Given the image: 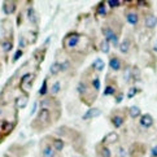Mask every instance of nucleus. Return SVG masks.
<instances>
[{"label": "nucleus", "instance_id": "1", "mask_svg": "<svg viewBox=\"0 0 157 157\" xmlns=\"http://www.w3.org/2000/svg\"><path fill=\"white\" fill-rule=\"evenodd\" d=\"M86 38H87L86 35L79 34V33H77V31L68 33V34L63 38V49L68 53L79 51V46Z\"/></svg>", "mask_w": 157, "mask_h": 157}, {"label": "nucleus", "instance_id": "2", "mask_svg": "<svg viewBox=\"0 0 157 157\" xmlns=\"http://www.w3.org/2000/svg\"><path fill=\"white\" fill-rule=\"evenodd\" d=\"M52 120H53V116H52L51 112L48 109L40 108L38 110V114L35 116L34 121L30 123V126L34 128L35 131H43L52 125V122H53Z\"/></svg>", "mask_w": 157, "mask_h": 157}, {"label": "nucleus", "instance_id": "3", "mask_svg": "<svg viewBox=\"0 0 157 157\" xmlns=\"http://www.w3.org/2000/svg\"><path fill=\"white\" fill-rule=\"evenodd\" d=\"M40 108L48 109L52 113V116H53V112H56V114H57L59 117L61 116V104H60V101L55 96L44 98L40 101Z\"/></svg>", "mask_w": 157, "mask_h": 157}, {"label": "nucleus", "instance_id": "4", "mask_svg": "<svg viewBox=\"0 0 157 157\" xmlns=\"http://www.w3.org/2000/svg\"><path fill=\"white\" fill-rule=\"evenodd\" d=\"M35 78H36L35 73H25V74L21 77L20 90L24 92V95H29L30 90H31L33 85H34V82H35Z\"/></svg>", "mask_w": 157, "mask_h": 157}, {"label": "nucleus", "instance_id": "5", "mask_svg": "<svg viewBox=\"0 0 157 157\" xmlns=\"http://www.w3.org/2000/svg\"><path fill=\"white\" fill-rule=\"evenodd\" d=\"M101 31H103V35L105 36V40H108L109 44L112 43L114 47L118 46V34L112 29L109 25H105L101 27Z\"/></svg>", "mask_w": 157, "mask_h": 157}, {"label": "nucleus", "instance_id": "6", "mask_svg": "<svg viewBox=\"0 0 157 157\" xmlns=\"http://www.w3.org/2000/svg\"><path fill=\"white\" fill-rule=\"evenodd\" d=\"M40 155L42 157H57V152L53 149L47 138H44L43 142H40Z\"/></svg>", "mask_w": 157, "mask_h": 157}, {"label": "nucleus", "instance_id": "7", "mask_svg": "<svg viewBox=\"0 0 157 157\" xmlns=\"http://www.w3.org/2000/svg\"><path fill=\"white\" fill-rule=\"evenodd\" d=\"M16 127V121L14 122H10L8 120H3L0 122V134H2V138H7L8 135L12 134V131L14 130Z\"/></svg>", "mask_w": 157, "mask_h": 157}, {"label": "nucleus", "instance_id": "8", "mask_svg": "<svg viewBox=\"0 0 157 157\" xmlns=\"http://www.w3.org/2000/svg\"><path fill=\"white\" fill-rule=\"evenodd\" d=\"M118 140H120V135H118V134H117L116 131H110V132H108V134H106V135L101 139V142H100V143L108 147V145H110V144L117 143Z\"/></svg>", "mask_w": 157, "mask_h": 157}, {"label": "nucleus", "instance_id": "9", "mask_svg": "<svg viewBox=\"0 0 157 157\" xmlns=\"http://www.w3.org/2000/svg\"><path fill=\"white\" fill-rule=\"evenodd\" d=\"M27 104H29V95H20L14 99V108L20 110V109H25Z\"/></svg>", "mask_w": 157, "mask_h": 157}, {"label": "nucleus", "instance_id": "10", "mask_svg": "<svg viewBox=\"0 0 157 157\" xmlns=\"http://www.w3.org/2000/svg\"><path fill=\"white\" fill-rule=\"evenodd\" d=\"M100 114H101V109L100 108H90L87 109V112L85 114L82 116V120L83 121H90V120H94V118H96V117H99Z\"/></svg>", "mask_w": 157, "mask_h": 157}, {"label": "nucleus", "instance_id": "11", "mask_svg": "<svg viewBox=\"0 0 157 157\" xmlns=\"http://www.w3.org/2000/svg\"><path fill=\"white\" fill-rule=\"evenodd\" d=\"M0 49H2L5 55H8L13 49V40L9 38H3L2 40H0Z\"/></svg>", "mask_w": 157, "mask_h": 157}, {"label": "nucleus", "instance_id": "12", "mask_svg": "<svg viewBox=\"0 0 157 157\" xmlns=\"http://www.w3.org/2000/svg\"><path fill=\"white\" fill-rule=\"evenodd\" d=\"M51 140H49V143H51V145L53 147V149L56 151V152H61V151L64 149L65 147V142L63 138H49Z\"/></svg>", "mask_w": 157, "mask_h": 157}, {"label": "nucleus", "instance_id": "13", "mask_svg": "<svg viewBox=\"0 0 157 157\" xmlns=\"http://www.w3.org/2000/svg\"><path fill=\"white\" fill-rule=\"evenodd\" d=\"M17 9V3L16 2H4L3 3V12L7 14V16H10L16 12Z\"/></svg>", "mask_w": 157, "mask_h": 157}, {"label": "nucleus", "instance_id": "14", "mask_svg": "<svg viewBox=\"0 0 157 157\" xmlns=\"http://www.w3.org/2000/svg\"><path fill=\"white\" fill-rule=\"evenodd\" d=\"M110 123L113 125L116 128H120L123 123H125V116L118 114V113H114L110 116Z\"/></svg>", "mask_w": 157, "mask_h": 157}, {"label": "nucleus", "instance_id": "15", "mask_svg": "<svg viewBox=\"0 0 157 157\" xmlns=\"http://www.w3.org/2000/svg\"><path fill=\"white\" fill-rule=\"evenodd\" d=\"M96 153H98V157H112V152L109 147H106V145L99 143L96 145Z\"/></svg>", "mask_w": 157, "mask_h": 157}, {"label": "nucleus", "instance_id": "16", "mask_svg": "<svg viewBox=\"0 0 157 157\" xmlns=\"http://www.w3.org/2000/svg\"><path fill=\"white\" fill-rule=\"evenodd\" d=\"M109 68L112 70H114V71H118L121 68H122V63H121V60L118 56H110V59H109Z\"/></svg>", "mask_w": 157, "mask_h": 157}, {"label": "nucleus", "instance_id": "17", "mask_svg": "<svg viewBox=\"0 0 157 157\" xmlns=\"http://www.w3.org/2000/svg\"><path fill=\"white\" fill-rule=\"evenodd\" d=\"M156 25H157V18L155 14L149 13L144 17V26L147 27V29H155Z\"/></svg>", "mask_w": 157, "mask_h": 157}, {"label": "nucleus", "instance_id": "18", "mask_svg": "<svg viewBox=\"0 0 157 157\" xmlns=\"http://www.w3.org/2000/svg\"><path fill=\"white\" fill-rule=\"evenodd\" d=\"M140 125H142L143 127H145V128L151 127L153 125V117L151 114H148V113L140 116Z\"/></svg>", "mask_w": 157, "mask_h": 157}, {"label": "nucleus", "instance_id": "19", "mask_svg": "<svg viewBox=\"0 0 157 157\" xmlns=\"http://www.w3.org/2000/svg\"><path fill=\"white\" fill-rule=\"evenodd\" d=\"M91 68H92L95 71H96V73H101V71L104 70V68H105L104 60H101L100 57L95 59V60H94V63L91 64Z\"/></svg>", "mask_w": 157, "mask_h": 157}, {"label": "nucleus", "instance_id": "20", "mask_svg": "<svg viewBox=\"0 0 157 157\" xmlns=\"http://www.w3.org/2000/svg\"><path fill=\"white\" fill-rule=\"evenodd\" d=\"M126 21L132 26H136L139 22V14L136 12H126Z\"/></svg>", "mask_w": 157, "mask_h": 157}, {"label": "nucleus", "instance_id": "21", "mask_svg": "<svg viewBox=\"0 0 157 157\" xmlns=\"http://www.w3.org/2000/svg\"><path fill=\"white\" fill-rule=\"evenodd\" d=\"M91 88L95 90V92H99L100 91V88H101V82H100V78L98 74H95L92 77V79H91Z\"/></svg>", "mask_w": 157, "mask_h": 157}, {"label": "nucleus", "instance_id": "22", "mask_svg": "<svg viewBox=\"0 0 157 157\" xmlns=\"http://www.w3.org/2000/svg\"><path fill=\"white\" fill-rule=\"evenodd\" d=\"M59 73H61V63L60 61H55V63L51 64V66H49V74L57 75Z\"/></svg>", "mask_w": 157, "mask_h": 157}, {"label": "nucleus", "instance_id": "23", "mask_svg": "<svg viewBox=\"0 0 157 157\" xmlns=\"http://www.w3.org/2000/svg\"><path fill=\"white\" fill-rule=\"evenodd\" d=\"M116 94H117L116 85H106V87L104 88V92H103L104 96H114Z\"/></svg>", "mask_w": 157, "mask_h": 157}, {"label": "nucleus", "instance_id": "24", "mask_svg": "<svg viewBox=\"0 0 157 157\" xmlns=\"http://www.w3.org/2000/svg\"><path fill=\"white\" fill-rule=\"evenodd\" d=\"M128 114H130L131 118H138V117L142 116V110H140L139 106L132 105V106L128 108Z\"/></svg>", "mask_w": 157, "mask_h": 157}, {"label": "nucleus", "instance_id": "25", "mask_svg": "<svg viewBox=\"0 0 157 157\" xmlns=\"http://www.w3.org/2000/svg\"><path fill=\"white\" fill-rule=\"evenodd\" d=\"M47 92H48V78H44L42 86H40V88H39V91H38V95L39 96H46Z\"/></svg>", "mask_w": 157, "mask_h": 157}, {"label": "nucleus", "instance_id": "26", "mask_svg": "<svg viewBox=\"0 0 157 157\" xmlns=\"http://www.w3.org/2000/svg\"><path fill=\"white\" fill-rule=\"evenodd\" d=\"M130 39H125V40H123L121 44H120V51H121V53H128V51H130Z\"/></svg>", "mask_w": 157, "mask_h": 157}, {"label": "nucleus", "instance_id": "27", "mask_svg": "<svg viewBox=\"0 0 157 157\" xmlns=\"http://www.w3.org/2000/svg\"><path fill=\"white\" fill-rule=\"evenodd\" d=\"M27 18H29V21L31 22V24H36L38 22V17H36V13L33 7H30L29 9H27Z\"/></svg>", "mask_w": 157, "mask_h": 157}, {"label": "nucleus", "instance_id": "28", "mask_svg": "<svg viewBox=\"0 0 157 157\" xmlns=\"http://www.w3.org/2000/svg\"><path fill=\"white\" fill-rule=\"evenodd\" d=\"M49 90V92H51V95L52 96H55V95H57L60 91H61V83H60V81H56L53 85L48 88Z\"/></svg>", "mask_w": 157, "mask_h": 157}, {"label": "nucleus", "instance_id": "29", "mask_svg": "<svg viewBox=\"0 0 157 157\" xmlns=\"http://www.w3.org/2000/svg\"><path fill=\"white\" fill-rule=\"evenodd\" d=\"M100 51H101L103 53H109V51H110V44H109V42L108 40H104L100 43Z\"/></svg>", "mask_w": 157, "mask_h": 157}, {"label": "nucleus", "instance_id": "30", "mask_svg": "<svg viewBox=\"0 0 157 157\" xmlns=\"http://www.w3.org/2000/svg\"><path fill=\"white\" fill-rule=\"evenodd\" d=\"M96 14L98 16H105L106 14V5L105 3H100L96 8Z\"/></svg>", "mask_w": 157, "mask_h": 157}, {"label": "nucleus", "instance_id": "31", "mask_svg": "<svg viewBox=\"0 0 157 157\" xmlns=\"http://www.w3.org/2000/svg\"><path fill=\"white\" fill-rule=\"evenodd\" d=\"M116 153H117V157H126V156H127L126 149H125V147H122V145H120V147H117Z\"/></svg>", "mask_w": 157, "mask_h": 157}, {"label": "nucleus", "instance_id": "32", "mask_svg": "<svg viewBox=\"0 0 157 157\" xmlns=\"http://www.w3.org/2000/svg\"><path fill=\"white\" fill-rule=\"evenodd\" d=\"M139 92V90L136 87H131V88H128V92H127V99H132L135 95Z\"/></svg>", "mask_w": 157, "mask_h": 157}, {"label": "nucleus", "instance_id": "33", "mask_svg": "<svg viewBox=\"0 0 157 157\" xmlns=\"http://www.w3.org/2000/svg\"><path fill=\"white\" fill-rule=\"evenodd\" d=\"M106 4H108L110 8H117V7H120V5L122 4V2H118V0H108Z\"/></svg>", "mask_w": 157, "mask_h": 157}, {"label": "nucleus", "instance_id": "34", "mask_svg": "<svg viewBox=\"0 0 157 157\" xmlns=\"http://www.w3.org/2000/svg\"><path fill=\"white\" fill-rule=\"evenodd\" d=\"M22 55H24V49H17V51H16V53H14V56H13V63H16V61H18L20 60V57H21V56Z\"/></svg>", "mask_w": 157, "mask_h": 157}, {"label": "nucleus", "instance_id": "35", "mask_svg": "<svg viewBox=\"0 0 157 157\" xmlns=\"http://www.w3.org/2000/svg\"><path fill=\"white\" fill-rule=\"evenodd\" d=\"M70 68V61L69 60H65L61 63V71H66Z\"/></svg>", "mask_w": 157, "mask_h": 157}, {"label": "nucleus", "instance_id": "36", "mask_svg": "<svg viewBox=\"0 0 157 157\" xmlns=\"http://www.w3.org/2000/svg\"><path fill=\"white\" fill-rule=\"evenodd\" d=\"M25 46H26V38L24 35H21V38H20V49H22Z\"/></svg>", "mask_w": 157, "mask_h": 157}, {"label": "nucleus", "instance_id": "37", "mask_svg": "<svg viewBox=\"0 0 157 157\" xmlns=\"http://www.w3.org/2000/svg\"><path fill=\"white\" fill-rule=\"evenodd\" d=\"M122 100H123V92H118L116 96V104H120Z\"/></svg>", "mask_w": 157, "mask_h": 157}, {"label": "nucleus", "instance_id": "38", "mask_svg": "<svg viewBox=\"0 0 157 157\" xmlns=\"http://www.w3.org/2000/svg\"><path fill=\"white\" fill-rule=\"evenodd\" d=\"M152 156L153 157H157V145L152 148Z\"/></svg>", "mask_w": 157, "mask_h": 157}, {"label": "nucleus", "instance_id": "39", "mask_svg": "<svg viewBox=\"0 0 157 157\" xmlns=\"http://www.w3.org/2000/svg\"><path fill=\"white\" fill-rule=\"evenodd\" d=\"M35 110H36V103H34V106H33V109H31V112H30V114L33 116L35 113Z\"/></svg>", "mask_w": 157, "mask_h": 157}, {"label": "nucleus", "instance_id": "40", "mask_svg": "<svg viewBox=\"0 0 157 157\" xmlns=\"http://www.w3.org/2000/svg\"><path fill=\"white\" fill-rule=\"evenodd\" d=\"M2 73H3V68H2V64H0V75H2Z\"/></svg>", "mask_w": 157, "mask_h": 157}, {"label": "nucleus", "instance_id": "41", "mask_svg": "<svg viewBox=\"0 0 157 157\" xmlns=\"http://www.w3.org/2000/svg\"><path fill=\"white\" fill-rule=\"evenodd\" d=\"M3 140H4V139L2 138V134H0V143H3Z\"/></svg>", "mask_w": 157, "mask_h": 157}, {"label": "nucleus", "instance_id": "42", "mask_svg": "<svg viewBox=\"0 0 157 157\" xmlns=\"http://www.w3.org/2000/svg\"><path fill=\"white\" fill-rule=\"evenodd\" d=\"M0 116H2V109H0Z\"/></svg>", "mask_w": 157, "mask_h": 157}]
</instances>
